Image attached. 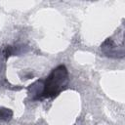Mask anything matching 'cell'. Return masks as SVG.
I'll return each mask as SVG.
<instances>
[{
  "label": "cell",
  "mask_w": 125,
  "mask_h": 125,
  "mask_svg": "<svg viewBox=\"0 0 125 125\" xmlns=\"http://www.w3.org/2000/svg\"><path fill=\"white\" fill-rule=\"evenodd\" d=\"M13 116V111L9 108L5 107H0V119L4 121H8L12 118Z\"/></svg>",
  "instance_id": "cell-3"
},
{
  "label": "cell",
  "mask_w": 125,
  "mask_h": 125,
  "mask_svg": "<svg viewBox=\"0 0 125 125\" xmlns=\"http://www.w3.org/2000/svg\"><path fill=\"white\" fill-rule=\"evenodd\" d=\"M101 49L104 54L110 58H123L124 51L123 47H118L111 38H107L102 45Z\"/></svg>",
  "instance_id": "cell-2"
},
{
  "label": "cell",
  "mask_w": 125,
  "mask_h": 125,
  "mask_svg": "<svg viewBox=\"0 0 125 125\" xmlns=\"http://www.w3.org/2000/svg\"><path fill=\"white\" fill-rule=\"evenodd\" d=\"M68 72L63 64L54 68L52 72L43 80V93L41 99L53 98L57 96L63 88H65L68 81Z\"/></svg>",
  "instance_id": "cell-1"
}]
</instances>
